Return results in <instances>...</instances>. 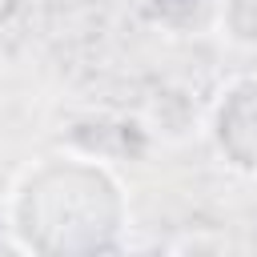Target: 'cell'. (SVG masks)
<instances>
[{"instance_id": "6da1fadb", "label": "cell", "mask_w": 257, "mask_h": 257, "mask_svg": "<svg viewBox=\"0 0 257 257\" xmlns=\"http://www.w3.org/2000/svg\"><path fill=\"white\" fill-rule=\"evenodd\" d=\"M120 189L92 165H52L16 197V233L40 257H100L120 229Z\"/></svg>"}, {"instance_id": "7a4b0ae2", "label": "cell", "mask_w": 257, "mask_h": 257, "mask_svg": "<svg viewBox=\"0 0 257 257\" xmlns=\"http://www.w3.org/2000/svg\"><path fill=\"white\" fill-rule=\"evenodd\" d=\"M221 96L225 100L217 108V128H213L217 145L241 169H249V153H253V169H257V80L233 84Z\"/></svg>"}, {"instance_id": "3957f363", "label": "cell", "mask_w": 257, "mask_h": 257, "mask_svg": "<svg viewBox=\"0 0 257 257\" xmlns=\"http://www.w3.org/2000/svg\"><path fill=\"white\" fill-rule=\"evenodd\" d=\"M120 257H165L161 249H137V253H120Z\"/></svg>"}, {"instance_id": "277c9868", "label": "cell", "mask_w": 257, "mask_h": 257, "mask_svg": "<svg viewBox=\"0 0 257 257\" xmlns=\"http://www.w3.org/2000/svg\"><path fill=\"white\" fill-rule=\"evenodd\" d=\"M0 257H28V253L16 249V245H0Z\"/></svg>"}]
</instances>
